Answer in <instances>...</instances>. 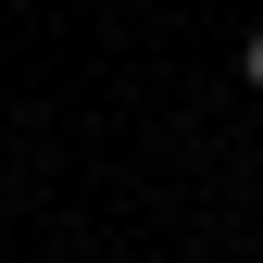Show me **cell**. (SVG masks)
<instances>
[{
    "label": "cell",
    "mask_w": 263,
    "mask_h": 263,
    "mask_svg": "<svg viewBox=\"0 0 263 263\" xmlns=\"http://www.w3.org/2000/svg\"><path fill=\"white\" fill-rule=\"evenodd\" d=\"M238 76H251V101H263V25H251V38H238Z\"/></svg>",
    "instance_id": "6da1fadb"
}]
</instances>
